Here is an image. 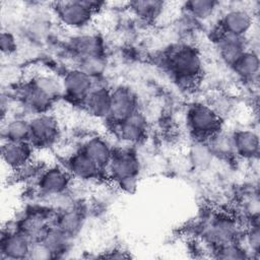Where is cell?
I'll return each mask as SVG.
<instances>
[{
    "mask_svg": "<svg viewBox=\"0 0 260 260\" xmlns=\"http://www.w3.org/2000/svg\"><path fill=\"white\" fill-rule=\"evenodd\" d=\"M166 66L175 81L181 86H192L203 72V58L197 48L190 44H179L166 55Z\"/></svg>",
    "mask_w": 260,
    "mask_h": 260,
    "instance_id": "obj_1",
    "label": "cell"
},
{
    "mask_svg": "<svg viewBox=\"0 0 260 260\" xmlns=\"http://www.w3.org/2000/svg\"><path fill=\"white\" fill-rule=\"evenodd\" d=\"M106 171L118 187L131 193L136 189L141 171L138 154L129 147L114 149V154Z\"/></svg>",
    "mask_w": 260,
    "mask_h": 260,
    "instance_id": "obj_2",
    "label": "cell"
},
{
    "mask_svg": "<svg viewBox=\"0 0 260 260\" xmlns=\"http://www.w3.org/2000/svg\"><path fill=\"white\" fill-rule=\"evenodd\" d=\"M103 4L96 1H60L53 4V10L59 22L66 28L80 30L89 25L93 15Z\"/></svg>",
    "mask_w": 260,
    "mask_h": 260,
    "instance_id": "obj_3",
    "label": "cell"
},
{
    "mask_svg": "<svg viewBox=\"0 0 260 260\" xmlns=\"http://www.w3.org/2000/svg\"><path fill=\"white\" fill-rule=\"evenodd\" d=\"M221 117L207 104L196 102L187 108L186 123L197 141H206L221 129Z\"/></svg>",
    "mask_w": 260,
    "mask_h": 260,
    "instance_id": "obj_4",
    "label": "cell"
},
{
    "mask_svg": "<svg viewBox=\"0 0 260 260\" xmlns=\"http://www.w3.org/2000/svg\"><path fill=\"white\" fill-rule=\"evenodd\" d=\"M240 225L226 213L216 212L207 216L202 226V237L213 248L239 241Z\"/></svg>",
    "mask_w": 260,
    "mask_h": 260,
    "instance_id": "obj_5",
    "label": "cell"
},
{
    "mask_svg": "<svg viewBox=\"0 0 260 260\" xmlns=\"http://www.w3.org/2000/svg\"><path fill=\"white\" fill-rule=\"evenodd\" d=\"M71 180L72 177L66 168L50 166L39 172L37 189L42 195L54 198L68 192Z\"/></svg>",
    "mask_w": 260,
    "mask_h": 260,
    "instance_id": "obj_6",
    "label": "cell"
},
{
    "mask_svg": "<svg viewBox=\"0 0 260 260\" xmlns=\"http://www.w3.org/2000/svg\"><path fill=\"white\" fill-rule=\"evenodd\" d=\"M139 110V99L133 88L124 84L111 88V112L108 120L113 125L124 121Z\"/></svg>",
    "mask_w": 260,
    "mask_h": 260,
    "instance_id": "obj_7",
    "label": "cell"
},
{
    "mask_svg": "<svg viewBox=\"0 0 260 260\" xmlns=\"http://www.w3.org/2000/svg\"><path fill=\"white\" fill-rule=\"evenodd\" d=\"M30 143L34 146H51L60 137V125L49 113L37 114L29 118Z\"/></svg>",
    "mask_w": 260,
    "mask_h": 260,
    "instance_id": "obj_8",
    "label": "cell"
},
{
    "mask_svg": "<svg viewBox=\"0 0 260 260\" xmlns=\"http://www.w3.org/2000/svg\"><path fill=\"white\" fill-rule=\"evenodd\" d=\"M64 96L74 103L82 104L95 85V79L77 67L69 69L62 77Z\"/></svg>",
    "mask_w": 260,
    "mask_h": 260,
    "instance_id": "obj_9",
    "label": "cell"
},
{
    "mask_svg": "<svg viewBox=\"0 0 260 260\" xmlns=\"http://www.w3.org/2000/svg\"><path fill=\"white\" fill-rule=\"evenodd\" d=\"M32 241L17 229L3 230L0 240L2 260L28 259Z\"/></svg>",
    "mask_w": 260,
    "mask_h": 260,
    "instance_id": "obj_10",
    "label": "cell"
},
{
    "mask_svg": "<svg viewBox=\"0 0 260 260\" xmlns=\"http://www.w3.org/2000/svg\"><path fill=\"white\" fill-rule=\"evenodd\" d=\"M254 25V16L248 8L243 6H234L224 11L219 21L221 32L246 37L252 30Z\"/></svg>",
    "mask_w": 260,
    "mask_h": 260,
    "instance_id": "obj_11",
    "label": "cell"
},
{
    "mask_svg": "<svg viewBox=\"0 0 260 260\" xmlns=\"http://www.w3.org/2000/svg\"><path fill=\"white\" fill-rule=\"evenodd\" d=\"M114 126L117 136L125 143L131 145L143 141L148 129L146 116L141 112V110Z\"/></svg>",
    "mask_w": 260,
    "mask_h": 260,
    "instance_id": "obj_12",
    "label": "cell"
},
{
    "mask_svg": "<svg viewBox=\"0 0 260 260\" xmlns=\"http://www.w3.org/2000/svg\"><path fill=\"white\" fill-rule=\"evenodd\" d=\"M55 215L51 216L48 210L34 209L27 211L18 221L16 229L27 236L32 242L40 241L48 229L54 224Z\"/></svg>",
    "mask_w": 260,
    "mask_h": 260,
    "instance_id": "obj_13",
    "label": "cell"
},
{
    "mask_svg": "<svg viewBox=\"0 0 260 260\" xmlns=\"http://www.w3.org/2000/svg\"><path fill=\"white\" fill-rule=\"evenodd\" d=\"M236 157L253 161L260 153L259 134L252 128L238 129L232 132Z\"/></svg>",
    "mask_w": 260,
    "mask_h": 260,
    "instance_id": "obj_14",
    "label": "cell"
},
{
    "mask_svg": "<svg viewBox=\"0 0 260 260\" xmlns=\"http://www.w3.org/2000/svg\"><path fill=\"white\" fill-rule=\"evenodd\" d=\"M66 169L72 178L85 182L98 180L103 173V170L80 148L68 155L66 159Z\"/></svg>",
    "mask_w": 260,
    "mask_h": 260,
    "instance_id": "obj_15",
    "label": "cell"
},
{
    "mask_svg": "<svg viewBox=\"0 0 260 260\" xmlns=\"http://www.w3.org/2000/svg\"><path fill=\"white\" fill-rule=\"evenodd\" d=\"M249 48L246 37H238L220 31L215 39L217 54L220 60L229 67Z\"/></svg>",
    "mask_w": 260,
    "mask_h": 260,
    "instance_id": "obj_16",
    "label": "cell"
},
{
    "mask_svg": "<svg viewBox=\"0 0 260 260\" xmlns=\"http://www.w3.org/2000/svg\"><path fill=\"white\" fill-rule=\"evenodd\" d=\"M81 106L89 116L95 119H109L111 112V88L104 84L95 83Z\"/></svg>",
    "mask_w": 260,
    "mask_h": 260,
    "instance_id": "obj_17",
    "label": "cell"
},
{
    "mask_svg": "<svg viewBox=\"0 0 260 260\" xmlns=\"http://www.w3.org/2000/svg\"><path fill=\"white\" fill-rule=\"evenodd\" d=\"M32 144L30 142L3 141L1 157L7 168L17 171L31 160Z\"/></svg>",
    "mask_w": 260,
    "mask_h": 260,
    "instance_id": "obj_18",
    "label": "cell"
},
{
    "mask_svg": "<svg viewBox=\"0 0 260 260\" xmlns=\"http://www.w3.org/2000/svg\"><path fill=\"white\" fill-rule=\"evenodd\" d=\"M68 48L76 60L105 55L104 42L102 38L95 34L81 32L74 36L70 40Z\"/></svg>",
    "mask_w": 260,
    "mask_h": 260,
    "instance_id": "obj_19",
    "label": "cell"
},
{
    "mask_svg": "<svg viewBox=\"0 0 260 260\" xmlns=\"http://www.w3.org/2000/svg\"><path fill=\"white\" fill-rule=\"evenodd\" d=\"M230 68L240 80L250 83L257 82L260 70L258 52L249 48L230 66Z\"/></svg>",
    "mask_w": 260,
    "mask_h": 260,
    "instance_id": "obj_20",
    "label": "cell"
},
{
    "mask_svg": "<svg viewBox=\"0 0 260 260\" xmlns=\"http://www.w3.org/2000/svg\"><path fill=\"white\" fill-rule=\"evenodd\" d=\"M80 149L103 171H106L114 154V147L106 138L101 136L87 138Z\"/></svg>",
    "mask_w": 260,
    "mask_h": 260,
    "instance_id": "obj_21",
    "label": "cell"
},
{
    "mask_svg": "<svg viewBox=\"0 0 260 260\" xmlns=\"http://www.w3.org/2000/svg\"><path fill=\"white\" fill-rule=\"evenodd\" d=\"M85 222V214L82 209L76 205L60 210L54 218V225L74 239L79 235Z\"/></svg>",
    "mask_w": 260,
    "mask_h": 260,
    "instance_id": "obj_22",
    "label": "cell"
},
{
    "mask_svg": "<svg viewBox=\"0 0 260 260\" xmlns=\"http://www.w3.org/2000/svg\"><path fill=\"white\" fill-rule=\"evenodd\" d=\"M27 83L53 102L64 95L62 78L53 73H38Z\"/></svg>",
    "mask_w": 260,
    "mask_h": 260,
    "instance_id": "obj_23",
    "label": "cell"
},
{
    "mask_svg": "<svg viewBox=\"0 0 260 260\" xmlns=\"http://www.w3.org/2000/svg\"><path fill=\"white\" fill-rule=\"evenodd\" d=\"M1 134L3 141L30 142L29 119L12 117L3 120Z\"/></svg>",
    "mask_w": 260,
    "mask_h": 260,
    "instance_id": "obj_24",
    "label": "cell"
},
{
    "mask_svg": "<svg viewBox=\"0 0 260 260\" xmlns=\"http://www.w3.org/2000/svg\"><path fill=\"white\" fill-rule=\"evenodd\" d=\"M40 241L52 253L54 258H61L69 251L73 239L53 224L48 229Z\"/></svg>",
    "mask_w": 260,
    "mask_h": 260,
    "instance_id": "obj_25",
    "label": "cell"
},
{
    "mask_svg": "<svg viewBox=\"0 0 260 260\" xmlns=\"http://www.w3.org/2000/svg\"><path fill=\"white\" fill-rule=\"evenodd\" d=\"M205 142L214 158L229 159L236 156L232 132H224L220 129L211 135Z\"/></svg>",
    "mask_w": 260,
    "mask_h": 260,
    "instance_id": "obj_26",
    "label": "cell"
},
{
    "mask_svg": "<svg viewBox=\"0 0 260 260\" xmlns=\"http://www.w3.org/2000/svg\"><path fill=\"white\" fill-rule=\"evenodd\" d=\"M128 5L132 14L144 21L155 20L161 15L166 8V3L158 0L131 1Z\"/></svg>",
    "mask_w": 260,
    "mask_h": 260,
    "instance_id": "obj_27",
    "label": "cell"
},
{
    "mask_svg": "<svg viewBox=\"0 0 260 260\" xmlns=\"http://www.w3.org/2000/svg\"><path fill=\"white\" fill-rule=\"evenodd\" d=\"M218 5L220 3L213 0H192L184 3V9L188 16L198 21H204L213 16Z\"/></svg>",
    "mask_w": 260,
    "mask_h": 260,
    "instance_id": "obj_28",
    "label": "cell"
},
{
    "mask_svg": "<svg viewBox=\"0 0 260 260\" xmlns=\"http://www.w3.org/2000/svg\"><path fill=\"white\" fill-rule=\"evenodd\" d=\"M189 159L195 169L204 170L208 168L214 158L205 141H197L191 145L189 152Z\"/></svg>",
    "mask_w": 260,
    "mask_h": 260,
    "instance_id": "obj_29",
    "label": "cell"
},
{
    "mask_svg": "<svg viewBox=\"0 0 260 260\" xmlns=\"http://www.w3.org/2000/svg\"><path fill=\"white\" fill-rule=\"evenodd\" d=\"M75 67L79 68L90 77L96 79L105 73L107 68V60L105 55L86 57L77 60V65Z\"/></svg>",
    "mask_w": 260,
    "mask_h": 260,
    "instance_id": "obj_30",
    "label": "cell"
},
{
    "mask_svg": "<svg viewBox=\"0 0 260 260\" xmlns=\"http://www.w3.org/2000/svg\"><path fill=\"white\" fill-rule=\"evenodd\" d=\"M214 257L217 259H248L251 258L246 249L239 241L228 243L213 248Z\"/></svg>",
    "mask_w": 260,
    "mask_h": 260,
    "instance_id": "obj_31",
    "label": "cell"
},
{
    "mask_svg": "<svg viewBox=\"0 0 260 260\" xmlns=\"http://www.w3.org/2000/svg\"><path fill=\"white\" fill-rule=\"evenodd\" d=\"M244 243L243 246L250 257L258 258L260 254V230L259 224H250L244 234Z\"/></svg>",
    "mask_w": 260,
    "mask_h": 260,
    "instance_id": "obj_32",
    "label": "cell"
},
{
    "mask_svg": "<svg viewBox=\"0 0 260 260\" xmlns=\"http://www.w3.org/2000/svg\"><path fill=\"white\" fill-rule=\"evenodd\" d=\"M0 49L3 55H12L17 50V41L15 36L9 30H2L0 36Z\"/></svg>",
    "mask_w": 260,
    "mask_h": 260,
    "instance_id": "obj_33",
    "label": "cell"
},
{
    "mask_svg": "<svg viewBox=\"0 0 260 260\" xmlns=\"http://www.w3.org/2000/svg\"><path fill=\"white\" fill-rule=\"evenodd\" d=\"M52 253L47 249V247L41 242L36 241L32 242L31 248L28 254V259L32 260H47V259H53Z\"/></svg>",
    "mask_w": 260,
    "mask_h": 260,
    "instance_id": "obj_34",
    "label": "cell"
}]
</instances>
